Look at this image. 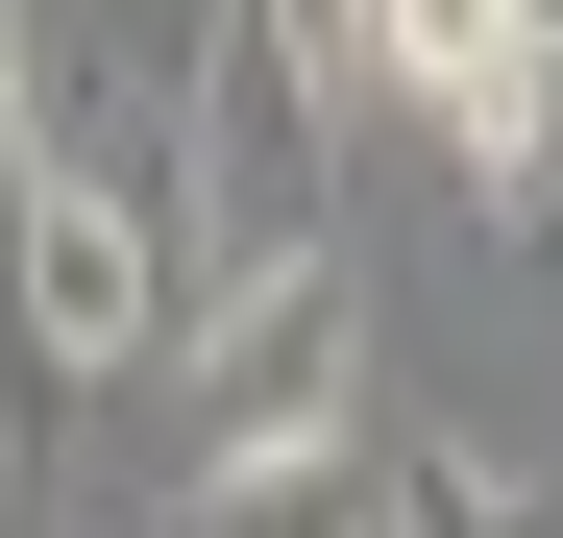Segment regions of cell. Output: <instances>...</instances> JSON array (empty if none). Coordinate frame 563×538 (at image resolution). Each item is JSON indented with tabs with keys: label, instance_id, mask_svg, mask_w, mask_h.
I'll list each match as a JSON object with an SVG mask.
<instances>
[{
	"label": "cell",
	"instance_id": "1",
	"mask_svg": "<svg viewBox=\"0 0 563 538\" xmlns=\"http://www.w3.org/2000/svg\"><path fill=\"white\" fill-rule=\"evenodd\" d=\"M147 343H197V221H172V171H49L25 245H0V440L49 392L147 368Z\"/></svg>",
	"mask_w": 563,
	"mask_h": 538
},
{
	"label": "cell",
	"instance_id": "2",
	"mask_svg": "<svg viewBox=\"0 0 563 538\" xmlns=\"http://www.w3.org/2000/svg\"><path fill=\"white\" fill-rule=\"evenodd\" d=\"M172 440H197V490L367 440V294H343V245L269 269V294H197V343H172Z\"/></svg>",
	"mask_w": 563,
	"mask_h": 538
},
{
	"label": "cell",
	"instance_id": "3",
	"mask_svg": "<svg viewBox=\"0 0 563 538\" xmlns=\"http://www.w3.org/2000/svg\"><path fill=\"white\" fill-rule=\"evenodd\" d=\"M367 74H393L490 197H515V171L563 197V49H539V0H367Z\"/></svg>",
	"mask_w": 563,
	"mask_h": 538
},
{
	"label": "cell",
	"instance_id": "4",
	"mask_svg": "<svg viewBox=\"0 0 563 538\" xmlns=\"http://www.w3.org/2000/svg\"><path fill=\"white\" fill-rule=\"evenodd\" d=\"M172 538H393V416L319 440V466H245V490H172Z\"/></svg>",
	"mask_w": 563,
	"mask_h": 538
},
{
	"label": "cell",
	"instance_id": "5",
	"mask_svg": "<svg viewBox=\"0 0 563 538\" xmlns=\"http://www.w3.org/2000/svg\"><path fill=\"white\" fill-rule=\"evenodd\" d=\"M393 538H563V490L465 466V440H393Z\"/></svg>",
	"mask_w": 563,
	"mask_h": 538
}]
</instances>
